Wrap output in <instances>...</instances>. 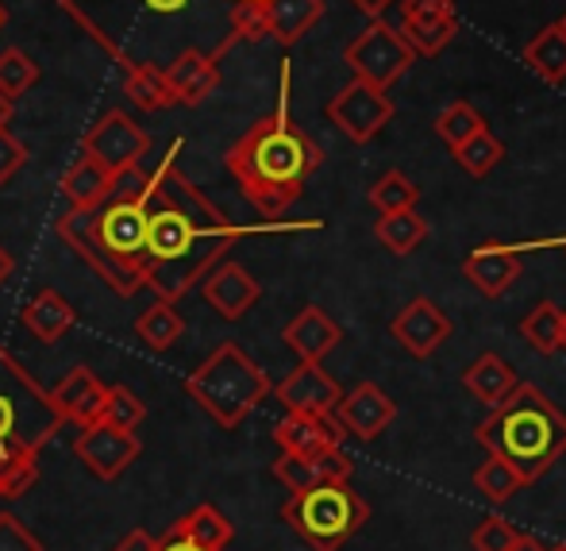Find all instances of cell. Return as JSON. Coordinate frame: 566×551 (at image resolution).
Instances as JSON below:
<instances>
[{
  "label": "cell",
  "mask_w": 566,
  "mask_h": 551,
  "mask_svg": "<svg viewBox=\"0 0 566 551\" xmlns=\"http://www.w3.org/2000/svg\"><path fill=\"white\" fill-rule=\"evenodd\" d=\"M559 23H563V28H566V15H563V20H559Z\"/></svg>",
  "instance_id": "54"
},
{
  "label": "cell",
  "mask_w": 566,
  "mask_h": 551,
  "mask_svg": "<svg viewBox=\"0 0 566 551\" xmlns=\"http://www.w3.org/2000/svg\"><path fill=\"white\" fill-rule=\"evenodd\" d=\"M28 147H23L20 139H15L12 132H0V186H4V181H12L15 174L23 170V166H28Z\"/></svg>",
  "instance_id": "43"
},
{
  "label": "cell",
  "mask_w": 566,
  "mask_h": 551,
  "mask_svg": "<svg viewBox=\"0 0 566 551\" xmlns=\"http://www.w3.org/2000/svg\"><path fill=\"white\" fill-rule=\"evenodd\" d=\"M478 444L513 462L532 486L566 455V413L539 386L521 382L478 425Z\"/></svg>",
  "instance_id": "5"
},
{
  "label": "cell",
  "mask_w": 566,
  "mask_h": 551,
  "mask_svg": "<svg viewBox=\"0 0 566 551\" xmlns=\"http://www.w3.org/2000/svg\"><path fill=\"white\" fill-rule=\"evenodd\" d=\"M521 340L539 355H555L563 347V309L552 298L536 301V309L521 321Z\"/></svg>",
  "instance_id": "33"
},
{
  "label": "cell",
  "mask_w": 566,
  "mask_h": 551,
  "mask_svg": "<svg viewBox=\"0 0 566 551\" xmlns=\"http://www.w3.org/2000/svg\"><path fill=\"white\" fill-rule=\"evenodd\" d=\"M350 475H355V462H350V455L343 451V447H328V451H321V455L282 451L274 459V478L290 493H305L324 482H350Z\"/></svg>",
  "instance_id": "16"
},
{
  "label": "cell",
  "mask_w": 566,
  "mask_h": 551,
  "mask_svg": "<svg viewBox=\"0 0 566 551\" xmlns=\"http://www.w3.org/2000/svg\"><path fill=\"white\" fill-rule=\"evenodd\" d=\"M563 351H566V309H563Z\"/></svg>",
  "instance_id": "51"
},
{
  "label": "cell",
  "mask_w": 566,
  "mask_h": 551,
  "mask_svg": "<svg viewBox=\"0 0 566 551\" xmlns=\"http://www.w3.org/2000/svg\"><path fill=\"white\" fill-rule=\"evenodd\" d=\"M124 74V93L135 108L143 112H163L174 105L170 82H166V70L158 66H127L119 70Z\"/></svg>",
  "instance_id": "30"
},
{
  "label": "cell",
  "mask_w": 566,
  "mask_h": 551,
  "mask_svg": "<svg viewBox=\"0 0 566 551\" xmlns=\"http://www.w3.org/2000/svg\"><path fill=\"white\" fill-rule=\"evenodd\" d=\"M201 298L209 301V309H217V316L224 321H243L262 298V285L251 278V270L239 267V262H217V267L205 274Z\"/></svg>",
  "instance_id": "18"
},
{
  "label": "cell",
  "mask_w": 566,
  "mask_h": 551,
  "mask_svg": "<svg viewBox=\"0 0 566 551\" xmlns=\"http://www.w3.org/2000/svg\"><path fill=\"white\" fill-rule=\"evenodd\" d=\"M35 82H39V62L31 54H23L20 46H4L0 51V93L15 101Z\"/></svg>",
  "instance_id": "39"
},
{
  "label": "cell",
  "mask_w": 566,
  "mask_h": 551,
  "mask_svg": "<svg viewBox=\"0 0 566 551\" xmlns=\"http://www.w3.org/2000/svg\"><path fill=\"white\" fill-rule=\"evenodd\" d=\"M113 551H158V540L147 537L143 529H135V532H127V537L119 540Z\"/></svg>",
  "instance_id": "46"
},
{
  "label": "cell",
  "mask_w": 566,
  "mask_h": 551,
  "mask_svg": "<svg viewBox=\"0 0 566 551\" xmlns=\"http://www.w3.org/2000/svg\"><path fill=\"white\" fill-rule=\"evenodd\" d=\"M51 397H54V409L62 413V420L85 428V425H93V420H101L108 386L93 371H85V366H74V371H70L66 378H62L59 386L51 389Z\"/></svg>",
  "instance_id": "22"
},
{
  "label": "cell",
  "mask_w": 566,
  "mask_h": 551,
  "mask_svg": "<svg viewBox=\"0 0 566 551\" xmlns=\"http://www.w3.org/2000/svg\"><path fill=\"white\" fill-rule=\"evenodd\" d=\"M417 59L420 54L401 35V28H394L386 20H370V28L358 31L347 43V51H343V62L355 70V77L378 85V90H389Z\"/></svg>",
  "instance_id": "9"
},
{
  "label": "cell",
  "mask_w": 566,
  "mask_h": 551,
  "mask_svg": "<svg viewBox=\"0 0 566 551\" xmlns=\"http://www.w3.org/2000/svg\"><path fill=\"white\" fill-rule=\"evenodd\" d=\"M270 39L282 46H293L324 20V0H262Z\"/></svg>",
  "instance_id": "25"
},
{
  "label": "cell",
  "mask_w": 566,
  "mask_h": 551,
  "mask_svg": "<svg viewBox=\"0 0 566 551\" xmlns=\"http://www.w3.org/2000/svg\"><path fill=\"white\" fill-rule=\"evenodd\" d=\"M474 486H478V493H485V498L493 501V506H505V501H513L516 493L528 486V478H524L509 459L490 455V459L474 470Z\"/></svg>",
  "instance_id": "34"
},
{
  "label": "cell",
  "mask_w": 566,
  "mask_h": 551,
  "mask_svg": "<svg viewBox=\"0 0 566 551\" xmlns=\"http://www.w3.org/2000/svg\"><path fill=\"white\" fill-rule=\"evenodd\" d=\"M39 478V451L0 440V498H23Z\"/></svg>",
  "instance_id": "31"
},
{
  "label": "cell",
  "mask_w": 566,
  "mask_h": 551,
  "mask_svg": "<svg viewBox=\"0 0 566 551\" xmlns=\"http://www.w3.org/2000/svg\"><path fill=\"white\" fill-rule=\"evenodd\" d=\"M143 197H108L93 209H70L59 220V236L70 243V251L119 298H135L147 285V201Z\"/></svg>",
  "instance_id": "4"
},
{
  "label": "cell",
  "mask_w": 566,
  "mask_h": 551,
  "mask_svg": "<svg viewBox=\"0 0 566 551\" xmlns=\"http://www.w3.org/2000/svg\"><path fill=\"white\" fill-rule=\"evenodd\" d=\"M82 150L85 155H97L116 174L124 166H139L150 155V135L127 112H105L82 139Z\"/></svg>",
  "instance_id": "11"
},
{
  "label": "cell",
  "mask_w": 566,
  "mask_h": 551,
  "mask_svg": "<svg viewBox=\"0 0 566 551\" xmlns=\"http://www.w3.org/2000/svg\"><path fill=\"white\" fill-rule=\"evenodd\" d=\"M23 329L35 335L39 343H59L62 335L77 324V309L62 298L59 290H39L35 298L23 305Z\"/></svg>",
  "instance_id": "26"
},
{
  "label": "cell",
  "mask_w": 566,
  "mask_h": 551,
  "mask_svg": "<svg viewBox=\"0 0 566 551\" xmlns=\"http://www.w3.org/2000/svg\"><path fill=\"white\" fill-rule=\"evenodd\" d=\"M436 135H440L443 143L454 150V147H462V143L470 139V135H478L485 127V119H482V112H478L470 101H451L448 108L436 116Z\"/></svg>",
  "instance_id": "38"
},
{
  "label": "cell",
  "mask_w": 566,
  "mask_h": 551,
  "mask_svg": "<svg viewBox=\"0 0 566 551\" xmlns=\"http://www.w3.org/2000/svg\"><path fill=\"white\" fill-rule=\"evenodd\" d=\"M85 35L127 66H174L186 51L224 59L239 43L235 28L217 15H235L243 0H54Z\"/></svg>",
  "instance_id": "1"
},
{
  "label": "cell",
  "mask_w": 566,
  "mask_h": 551,
  "mask_svg": "<svg viewBox=\"0 0 566 551\" xmlns=\"http://www.w3.org/2000/svg\"><path fill=\"white\" fill-rule=\"evenodd\" d=\"M282 340L301 363H324V355L339 347L343 340V329L324 313L321 305H305L290 324L282 329Z\"/></svg>",
  "instance_id": "20"
},
{
  "label": "cell",
  "mask_w": 566,
  "mask_h": 551,
  "mask_svg": "<svg viewBox=\"0 0 566 551\" xmlns=\"http://www.w3.org/2000/svg\"><path fill=\"white\" fill-rule=\"evenodd\" d=\"M282 517L313 551H339L370 517L363 493L350 490V482H324L305 493H290Z\"/></svg>",
  "instance_id": "7"
},
{
  "label": "cell",
  "mask_w": 566,
  "mask_h": 551,
  "mask_svg": "<svg viewBox=\"0 0 566 551\" xmlns=\"http://www.w3.org/2000/svg\"><path fill=\"white\" fill-rule=\"evenodd\" d=\"M343 425L336 417H321V413H285L274 425V444L290 455H321L328 447L343 444Z\"/></svg>",
  "instance_id": "21"
},
{
  "label": "cell",
  "mask_w": 566,
  "mask_h": 551,
  "mask_svg": "<svg viewBox=\"0 0 566 551\" xmlns=\"http://www.w3.org/2000/svg\"><path fill=\"white\" fill-rule=\"evenodd\" d=\"M290 85H293V70L290 62H282V93H277L274 112L254 119L224 155L228 174L239 181L243 197L262 217H282L305 194L308 178L324 163L321 143L301 124H293Z\"/></svg>",
  "instance_id": "3"
},
{
  "label": "cell",
  "mask_w": 566,
  "mask_h": 551,
  "mask_svg": "<svg viewBox=\"0 0 566 551\" xmlns=\"http://www.w3.org/2000/svg\"><path fill=\"white\" fill-rule=\"evenodd\" d=\"M181 529L189 532V537L197 540L201 548H209V551H224L231 544V537H235V529H231V521L224 513H220L217 506H197V509H189L186 517H181Z\"/></svg>",
  "instance_id": "36"
},
{
  "label": "cell",
  "mask_w": 566,
  "mask_h": 551,
  "mask_svg": "<svg viewBox=\"0 0 566 551\" xmlns=\"http://www.w3.org/2000/svg\"><path fill=\"white\" fill-rule=\"evenodd\" d=\"M270 378L239 343H220L186 378V394L217 420L220 428H239L259 402H266Z\"/></svg>",
  "instance_id": "6"
},
{
  "label": "cell",
  "mask_w": 566,
  "mask_h": 551,
  "mask_svg": "<svg viewBox=\"0 0 566 551\" xmlns=\"http://www.w3.org/2000/svg\"><path fill=\"white\" fill-rule=\"evenodd\" d=\"M74 455L97 478L113 482V478H119L135 459H139V440H135L132 433H124V428L105 425V420H93V425H85L82 433H77Z\"/></svg>",
  "instance_id": "12"
},
{
  "label": "cell",
  "mask_w": 566,
  "mask_h": 551,
  "mask_svg": "<svg viewBox=\"0 0 566 551\" xmlns=\"http://www.w3.org/2000/svg\"><path fill=\"white\" fill-rule=\"evenodd\" d=\"M524 62H528L547 85L566 82V28L563 23H547V28L524 46Z\"/></svg>",
  "instance_id": "28"
},
{
  "label": "cell",
  "mask_w": 566,
  "mask_h": 551,
  "mask_svg": "<svg viewBox=\"0 0 566 551\" xmlns=\"http://www.w3.org/2000/svg\"><path fill=\"white\" fill-rule=\"evenodd\" d=\"M350 4H355L363 15H370V20H381V15H386V8L397 4V0H350Z\"/></svg>",
  "instance_id": "47"
},
{
  "label": "cell",
  "mask_w": 566,
  "mask_h": 551,
  "mask_svg": "<svg viewBox=\"0 0 566 551\" xmlns=\"http://www.w3.org/2000/svg\"><path fill=\"white\" fill-rule=\"evenodd\" d=\"M394 101L386 97V90L363 82V77H350L347 85L328 101V119L347 135L350 143H370L381 127L394 119Z\"/></svg>",
  "instance_id": "10"
},
{
  "label": "cell",
  "mask_w": 566,
  "mask_h": 551,
  "mask_svg": "<svg viewBox=\"0 0 566 551\" xmlns=\"http://www.w3.org/2000/svg\"><path fill=\"white\" fill-rule=\"evenodd\" d=\"M0 551H43V540L15 513H0Z\"/></svg>",
  "instance_id": "42"
},
{
  "label": "cell",
  "mask_w": 566,
  "mask_h": 551,
  "mask_svg": "<svg viewBox=\"0 0 566 551\" xmlns=\"http://www.w3.org/2000/svg\"><path fill=\"white\" fill-rule=\"evenodd\" d=\"M513 551H552V548H547V544H539L536 537H528V532H524V540H521V544H516Z\"/></svg>",
  "instance_id": "49"
},
{
  "label": "cell",
  "mask_w": 566,
  "mask_h": 551,
  "mask_svg": "<svg viewBox=\"0 0 566 551\" xmlns=\"http://www.w3.org/2000/svg\"><path fill=\"white\" fill-rule=\"evenodd\" d=\"M147 186H150V174L143 170V163L124 166V170H116V178H113V197H143Z\"/></svg>",
  "instance_id": "44"
},
{
  "label": "cell",
  "mask_w": 566,
  "mask_h": 551,
  "mask_svg": "<svg viewBox=\"0 0 566 551\" xmlns=\"http://www.w3.org/2000/svg\"><path fill=\"white\" fill-rule=\"evenodd\" d=\"M401 4V35L417 54H440L459 35V15L451 0H397Z\"/></svg>",
  "instance_id": "14"
},
{
  "label": "cell",
  "mask_w": 566,
  "mask_h": 551,
  "mask_svg": "<svg viewBox=\"0 0 566 551\" xmlns=\"http://www.w3.org/2000/svg\"><path fill=\"white\" fill-rule=\"evenodd\" d=\"M389 332H394L401 351H409L412 358H428L451 340L454 324L432 298H412L409 305H401V313L389 321Z\"/></svg>",
  "instance_id": "13"
},
{
  "label": "cell",
  "mask_w": 566,
  "mask_h": 551,
  "mask_svg": "<svg viewBox=\"0 0 566 551\" xmlns=\"http://www.w3.org/2000/svg\"><path fill=\"white\" fill-rule=\"evenodd\" d=\"M12 270H15V259L8 254V247L0 243V285H4L8 278H12Z\"/></svg>",
  "instance_id": "48"
},
{
  "label": "cell",
  "mask_w": 566,
  "mask_h": 551,
  "mask_svg": "<svg viewBox=\"0 0 566 551\" xmlns=\"http://www.w3.org/2000/svg\"><path fill=\"white\" fill-rule=\"evenodd\" d=\"M394 417H397V402L378 382H358L336 405V420L343 425V433L358 436V440H378L394 425Z\"/></svg>",
  "instance_id": "17"
},
{
  "label": "cell",
  "mask_w": 566,
  "mask_h": 551,
  "mask_svg": "<svg viewBox=\"0 0 566 551\" xmlns=\"http://www.w3.org/2000/svg\"><path fill=\"white\" fill-rule=\"evenodd\" d=\"M158 551H209V548H201L193 537H189L181 524H170L166 529V537H158Z\"/></svg>",
  "instance_id": "45"
},
{
  "label": "cell",
  "mask_w": 566,
  "mask_h": 551,
  "mask_svg": "<svg viewBox=\"0 0 566 551\" xmlns=\"http://www.w3.org/2000/svg\"><path fill=\"white\" fill-rule=\"evenodd\" d=\"M462 274L485 298H501L516 285V278L524 274V259L516 247L505 243H478L474 251L462 259Z\"/></svg>",
  "instance_id": "19"
},
{
  "label": "cell",
  "mask_w": 566,
  "mask_h": 551,
  "mask_svg": "<svg viewBox=\"0 0 566 551\" xmlns=\"http://www.w3.org/2000/svg\"><path fill=\"white\" fill-rule=\"evenodd\" d=\"M166 82H170L174 105H201L205 97H212L220 85V59L205 51H186L174 66H166Z\"/></svg>",
  "instance_id": "23"
},
{
  "label": "cell",
  "mask_w": 566,
  "mask_h": 551,
  "mask_svg": "<svg viewBox=\"0 0 566 551\" xmlns=\"http://www.w3.org/2000/svg\"><path fill=\"white\" fill-rule=\"evenodd\" d=\"M274 397L285 405V413H321V417H336L343 389L321 363H297V371H290L274 386Z\"/></svg>",
  "instance_id": "15"
},
{
  "label": "cell",
  "mask_w": 566,
  "mask_h": 551,
  "mask_svg": "<svg viewBox=\"0 0 566 551\" xmlns=\"http://www.w3.org/2000/svg\"><path fill=\"white\" fill-rule=\"evenodd\" d=\"M8 23V12H4V4H0V28H4Z\"/></svg>",
  "instance_id": "52"
},
{
  "label": "cell",
  "mask_w": 566,
  "mask_h": 551,
  "mask_svg": "<svg viewBox=\"0 0 566 551\" xmlns=\"http://www.w3.org/2000/svg\"><path fill=\"white\" fill-rule=\"evenodd\" d=\"M135 335L143 340V347L166 351V347H174L181 335H186V321H181V313L174 309V301L158 298L155 305H150L147 313L135 321Z\"/></svg>",
  "instance_id": "32"
},
{
  "label": "cell",
  "mask_w": 566,
  "mask_h": 551,
  "mask_svg": "<svg viewBox=\"0 0 566 551\" xmlns=\"http://www.w3.org/2000/svg\"><path fill=\"white\" fill-rule=\"evenodd\" d=\"M113 178H116V174L108 170L97 155H85V150H82V158H77V163L62 174L59 186H62V194H66V201L74 205V209H93V205H101V201H108V197H113Z\"/></svg>",
  "instance_id": "27"
},
{
  "label": "cell",
  "mask_w": 566,
  "mask_h": 551,
  "mask_svg": "<svg viewBox=\"0 0 566 551\" xmlns=\"http://www.w3.org/2000/svg\"><path fill=\"white\" fill-rule=\"evenodd\" d=\"M66 425L54 409V397L8 355L0 343V440L23 444L28 451L51 444V436Z\"/></svg>",
  "instance_id": "8"
},
{
  "label": "cell",
  "mask_w": 566,
  "mask_h": 551,
  "mask_svg": "<svg viewBox=\"0 0 566 551\" xmlns=\"http://www.w3.org/2000/svg\"><path fill=\"white\" fill-rule=\"evenodd\" d=\"M8 119H12V97H4V93H0V132L8 127Z\"/></svg>",
  "instance_id": "50"
},
{
  "label": "cell",
  "mask_w": 566,
  "mask_h": 551,
  "mask_svg": "<svg viewBox=\"0 0 566 551\" xmlns=\"http://www.w3.org/2000/svg\"><path fill=\"white\" fill-rule=\"evenodd\" d=\"M552 551H566V544H559V548H552Z\"/></svg>",
  "instance_id": "53"
},
{
  "label": "cell",
  "mask_w": 566,
  "mask_h": 551,
  "mask_svg": "<svg viewBox=\"0 0 566 551\" xmlns=\"http://www.w3.org/2000/svg\"><path fill=\"white\" fill-rule=\"evenodd\" d=\"M524 540V532L505 517H482L478 529L470 532V548L474 551H513Z\"/></svg>",
  "instance_id": "41"
},
{
  "label": "cell",
  "mask_w": 566,
  "mask_h": 551,
  "mask_svg": "<svg viewBox=\"0 0 566 551\" xmlns=\"http://www.w3.org/2000/svg\"><path fill=\"white\" fill-rule=\"evenodd\" d=\"M101 420L105 425H116L124 433H135V428L147 420V405L132 394L127 386H108V397H105V409H101Z\"/></svg>",
  "instance_id": "40"
},
{
  "label": "cell",
  "mask_w": 566,
  "mask_h": 551,
  "mask_svg": "<svg viewBox=\"0 0 566 551\" xmlns=\"http://www.w3.org/2000/svg\"><path fill=\"white\" fill-rule=\"evenodd\" d=\"M516 386H521V378H516L513 363L501 358L497 351H482V355L462 371V389H467L474 402L490 405V409H497Z\"/></svg>",
  "instance_id": "24"
},
{
  "label": "cell",
  "mask_w": 566,
  "mask_h": 551,
  "mask_svg": "<svg viewBox=\"0 0 566 551\" xmlns=\"http://www.w3.org/2000/svg\"><path fill=\"white\" fill-rule=\"evenodd\" d=\"M451 155H454V163H459L462 170L470 174V178H485V174H490L493 166L505 158V143H501L497 135L490 132V127H482V132L470 135L462 147H454Z\"/></svg>",
  "instance_id": "37"
},
{
  "label": "cell",
  "mask_w": 566,
  "mask_h": 551,
  "mask_svg": "<svg viewBox=\"0 0 566 551\" xmlns=\"http://www.w3.org/2000/svg\"><path fill=\"white\" fill-rule=\"evenodd\" d=\"M370 205H374V212H378V217H386V212L417 209V205H420V186L405 170H386L370 186Z\"/></svg>",
  "instance_id": "35"
},
{
  "label": "cell",
  "mask_w": 566,
  "mask_h": 551,
  "mask_svg": "<svg viewBox=\"0 0 566 551\" xmlns=\"http://www.w3.org/2000/svg\"><path fill=\"white\" fill-rule=\"evenodd\" d=\"M374 236L389 254H412L428 239V220L417 209L386 212V217L374 220Z\"/></svg>",
  "instance_id": "29"
},
{
  "label": "cell",
  "mask_w": 566,
  "mask_h": 551,
  "mask_svg": "<svg viewBox=\"0 0 566 551\" xmlns=\"http://www.w3.org/2000/svg\"><path fill=\"white\" fill-rule=\"evenodd\" d=\"M181 139L170 143L163 163L150 170L147 186V290L163 301H181L205 282L228 247L247 236L235 228L186 174L178 170Z\"/></svg>",
  "instance_id": "2"
}]
</instances>
